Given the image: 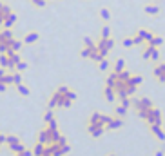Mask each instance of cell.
<instances>
[{
  "label": "cell",
  "mask_w": 165,
  "mask_h": 156,
  "mask_svg": "<svg viewBox=\"0 0 165 156\" xmlns=\"http://www.w3.org/2000/svg\"><path fill=\"white\" fill-rule=\"evenodd\" d=\"M6 87H7L6 83H4V82H0V93H4V91H6Z\"/></svg>",
  "instance_id": "obj_30"
},
{
  "label": "cell",
  "mask_w": 165,
  "mask_h": 156,
  "mask_svg": "<svg viewBox=\"0 0 165 156\" xmlns=\"http://www.w3.org/2000/svg\"><path fill=\"white\" fill-rule=\"evenodd\" d=\"M153 49H154V47H153V45H149V47L144 51V58H151V53H153Z\"/></svg>",
  "instance_id": "obj_20"
},
{
  "label": "cell",
  "mask_w": 165,
  "mask_h": 156,
  "mask_svg": "<svg viewBox=\"0 0 165 156\" xmlns=\"http://www.w3.org/2000/svg\"><path fill=\"white\" fill-rule=\"evenodd\" d=\"M149 44H151L153 47H158V45H162V44H163V38H162V36H153V40L149 42Z\"/></svg>",
  "instance_id": "obj_9"
},
{
  "label": "cell",
  "mask_w": 165,
  "mask_h": 156,
  "mask_svg": "<svg viewBox=\"0 0 165 156\" xmlns=\"http://www.w3.org/2000/svg\"><path fill=\"white\" fill-rule=\"evenodd\" d=\"M13 156H22V154H13Z\"/></svg>",
  "instance_id": "obj_35"
},
{
  "label": "cell",
  "mask_w": 165,
  "mask_h": 156,
  "mask_svg": "<svg viewBox=\"0 0 165 156\" xmlns=\"http://www.w3.org/2000/svg\"><path fill=\"white\" fill-rule=\"evenodd\" d=\"M151 129H153V133L156 135V138H160V140H165V133L162 131V127H160V125H153Z\"/></svg>",
  "instance_id": "obj_6"
},
{
  "label": "cell",
  "mask_w": 165,
  "mask_h": 156,
  "mask_svg": "<svg viewBox=\"0 0 165 156\" xmlns=\"http://www.w3.org/2000/svg\"><path fill=\"white\" fill-rule=\"evenodd\" d=\"M42 156H51V154H47V153H45V154H42Z\"/></svg>",
  "instance_id": "obj_34"
},
{
  "label": "cell",
  "mask_w": 165,
  "mask_h": 156,
  "mask_svg": "<svg viewBox=\"0 0 165 156\" xmlns=\"http://www.w3.org/2000/svg\"><path fill=\"white\" fill-rule=\"evenodd\" d=\"M22 156H33V151H27V149H24V151H22Z\"/></svg>",
  "instance_id": "obj_29"
},
{
  "label": "cell",
  "mask_w": 165,
  "mask_h": 156,
  "mask_svg": "<svg viewBox=\"0 0 165 156\" xmlns=\"http://www.w3.org/2000/svg\"><path fill=\"white\" fill-rule=\"evenodd\" d=\"M15 20H16V15H9V17L6 18V22H4V26H6V27H11V26L15 24Z\"/></svg>",
  "instance_id": "obj_12"
},
{
  "label": "cell",
  "mask_w": 165,
  "mask_h": 156,
  "mask_svg": "<svg viewBox=\"0 0 165 156\" xmlns=\"http://www.w3.org/2000/svg\"><path fill=\"white\" fill-rule=\"evenodd\" d=\"M124 64H125V62L122 60V58L116 62V65H114V73H116V74H120L122 71H124Z\"/></svg>",
  "instance_id": "obj_10"
},
{
  "label": "cell",
  "mask_w": 165,
  "mask_h": 156,
  "mask_svg": "<svg viewBox=\"0 0 165 156\" xmlns=\"http://www.w3.org/2000/svg\"><path fill=\"white\" fill-rule=\"evenodd\" d=\"M38 144H42V145H51V129H42L40 133H38Z\"/></svg>",
  "instance_id": "obj_1"
},
{
  "label": "cell",
  "mask_w": 165,
  "mask_h": 156,
  "mask_svg": "<svg viewBox=\"0 0 165 156\" xmlns=\"http://www.w3.org/2000/svg\"><path fill=\"white\" fill-rule=\"evenodd\" d=\"M111 156H114V154H111Z\"/></svg>",
  "instance_id": "obj_36"
},
{
  "label": "cell",
  "mask_w": 165,
  "mask_h": 156,
  "mask_svg": "<svg viewBox=\"0 0 165 156\" xmlns=\"http://www.w3.org/2000/svg\"><path fill=\"white\" fill-rule=\"evenodd\" d=\"M125 111H127V109H125L124 105H122V107H118V109H116V113H118V115H120V116H124V115H125Z\"/></svg>",
  "instance_id": "obj_26"
},
{
  "label": "cell",
  "mask_w": 165,
  "mask_h": 156,
  "mask_svg": "<svg viewBox=\"0 0 165 156\" xmlns=\"http://www.w3.org/2000/svg\"><path fill=\"white\" fill-rule=\"evenodd\" d=\"M144 9H145V13H149V15H158V13H160V6H154V4H147Z\"/></svg>",
  "instance_id": "obj_4"
},
{
  "label": "cell",
  "mask_w": 165,
  "mask_h": 156,
  "mask_svg": "<svg viewBox=\"0 0 165 156\" xmlns=\"http://www.w3.org/2000/svg\"><path fill=\"white\" fill-rule=\"evenodd\" d=\"M107 65H109V62H107L105 58H102V60H100V69H102V71H105V69H107Z\"/></svg>",
  "instance_id": "obj_22"
},
{
  "label": "cell",
  "mask_w": 165,
  "mask_h": 156,
  "mask_svg": "<svg viewBox=\"0 0 165 156\" xmlns=\"http://www.w3.org/2000/svg\"><path fill=\"white\" fill-rule=\"evenodd\" d=\"M133 44H134V38H125V40H124L125 47H129V45H133Z\"/></svg>",
  "instance_id": "obj_24"
},
{
  "label": "cell",
  "mask_w": 165,
  "mask_h": 156,
  "mask_svg": "<svg viewBox=\"0 0 165 156\" xmlns=\"http://www.w3.org/2000/svg\"><path fill=\"white\" fill-rule=\"evenodd\" d=\"M15 83H16V85H20V83H22V76L18 73L15 74Z\"/></svg>",
  "instance_id": "obj_27"
},
{
  "label": "cell",
  "mask_w": 165,
  "mask_h": 156,
  "mask_svg": "<svg viewBox=\"0 0 165 156\" xmlns=\"http://www.w3.org/2000/svg\"><path fill=\"white\" fill-rule=\"evenodd\" d=\"M138 38H142V40L151 42V40H153V33H151V31H147V29H140V31H138Z\"/></svg>",
  "instance_id": "obj_2"
},
{
  "label": "cell",
  "mask_w": 165,
  "mask_h": 156,
  "mask_svg": "<svg viewBox=\"0 0 165 156\" xmlns=\"http://www.w3.org/2000/svg\"><path fill=\"white\" fill-rule=\"evenodd\" d=\"M9 149L13 151V154H22V151H24L26 147L22 145V144H16V145H11Z\"/></svg>",
  "instance_id": "obj_7"
},
{
  "label": "cell",
  "mask_w": 165,
  "mask_h": 156,
  "mask_svg": "<svg viewBox=\"0 0 165 156\" xmlns=\"http://www.w3.org/2000/svg\"><path fill=\"white\" fill-rule=\"evenodd\" d=\"M100 17H102L103 20H111V13H109V9L102 7V9H100Z\"/></svg>",
  "instance_id": "obj_13"
},
{
  "label": "cell",
  "mask_w": 165,
  "mask_h": 156,
  "mask_svg": "<svg viewBox=\"0 0 165 156\" xmlns=\"http://www.w3.org/2000/svg\"><path fill=\"white\" fill-rule=\"evenodd\" d=\"M56 145H60V147L67 145V140H65V136H62V135H60V138H58V142H56Z\"/></svg>",
  "instance_id": "obj_21"
},
{
  "label": "cell",
  "mask_w": 165,
  "mask_h": 156,
  "mask_svg": "<svg viewBox=\"0 0 165 156\" xmlns=\"http://www.w3.org/2000/svg\"><path fill=\"white\" fill-rule=\"evenodd\" d=\"M109 35H111V27H109V26H103L102 27V38H109Z\"/></svg>",
  "instance_id": "obj_17"
},
{
  "label": "cell",
  "mask_w": 165,
  "mask_h": 156,
  "mask_svg": "<svg viewBox=\"0 0 165 156\" xmlns=\"http://www.w3.org/2000/svg\"><path fill=\"white\" fill-rule=\"evenodd\" d=\"M45 154V145H42V144H36L35 149H33V156H42Z\"/></svg>",
  "instance_id": "obj_5"
},
{
  "label": "cell",
  "mask_w": 165,
  "mask_h": 156,
  "mask_svg": "<svg viewBox=\"0 0 165 156\" xmlns=\"http://www.w3.org/2000/svg\"><path fill=\"white\" fill-rule=\"evenodd\" d=\"M6 144V135H0V145Z\"/></svg>",
  "instance_id": "obj_32"
},
{
  "label": "cell",
  "mask_w": 165,
  "mask_h": 156,
  "mask_svg": "<svg viewBox=\"0 0 165 156\" xmlns=\"http://www.w3.org/2000/svg\"><path fill=\"white\" fill-rule=\"evenodd\" d=\"M16 89H18V93L20 94H24V96H27V94H29V89H27V87H26V85H16Z\"/></svg>",
  "instance_id": "obj_18"
},
{
  "label": "cell",
  "mask_w": 165,
  "mask_h": 156,
  "mask_svg": "<svg viewBox=\"0 0 165 156\" xmlns=\"http://www.w3.org/2000/svg\"><path fill=\"white\" fill-rule=\"evenodd\" d=\"M35 40H38V33H29V35L26 36V42H27V44H31V42H35Z\"/></svg>",
  "instance_id": "obj_14"
},
{
  "label": "cell",
  "mask_w": 165,
  "mask_h": 156,
  "mask_svg": "<svg viewBox=\"0 0 165 156\" xmlns=\"http://www.w3.org/2000/svg\"><path fill=\"white\" fill-rule=\"evenodd\" d=\"M9 65V56L7 54H0V67H7Z\"/></svg>",
  "instance_id": "obj_11"
},
{
  "label": "cell",
  "mask_w": 165,
  "mask_h": 156,
  "mask_svg": "<svg viewBox=\"0 0 165 156\" xmlns=\"http://www.w3.org/2000/svg\"><path fill=\"white\" fill-rule=\"evenodd\" d=\"M105 98H107L109 102H114V89L113 87H107V89H105Z\"/></svg>",
  "instance_id": "obj_8"
},
{
  "label": "cell",
  "mask_w": 165,
  "mask_h": 156,
  "mask_svg": "<svg viewBox=\"0 0 165 156\" xmlns=\"http://www.w3.org/2000/svg\"><path fill=\"white\" fill-rule=\"evenodd\" d=\"M156 156H163V153H162V151H158V153H156Z\"/></svg>",
  "instance_id": "obj_33"
},
{
  "label": "cell",
  "mask_w": 165,
  "mask_h": 156,
  "mask_svg": "<svg viewBox=\"0 0 165 156\" xmlns=\"http://www.w3.org/2000/svg\"><path fill=\"white\" fill-rule=\"evenodd\" d=\"M16 69H18V71H24V69H27V64H26V62H18V64H16Z\"/></svg>",
  "instance_id": "obj_23"
},
{
  "label": "cell",
  "mask_w": 165,
  "mask_h": 156,
  "mask_svg": "<svg viewBox=\"0 0 165 156\" xmlns=\"http://www.w3.org/2000/svg\"><path fill=\"white\" fill-rule=\"evenodd\" d=\"M85 45H87V47H94V44H93L91 38H85Z\"/></svg>",
  "instance_id": "obj_28"
},
{
  "label": "cell",
  "mask_w": 165,
  "mask_h": 156,
  "mask_svg": "<svg viewBox=\"0 0 165 156\" xmlns=\"http://www.w3.org/2000/svg\"><path fill=\"white\" fill-rule=\"evenodd\" d=\"M6 144L7 145H16V144H20V138L18 136H15V135H6Z\"/></svg>",
  "instance_id": "obj_3"
},
{
  "label": "cell",
  "mask_w": 165,
  "mask_h": 156,
  "mask_svg": "<svg viewBox=\"0 0 165 156\" xmlns=\"http://www.w3.org/2000/svg\"><path fill=\"white\" fill-rule=\"evenodd\" d=\"M65 98H69V100H74V98H76V93H73V91H67Z\"/></svg>",
  "instance_id": "obj_25"
},
{
  "label": "cell",
  "mask_w": 165,
  "mask_h": 156,
  "mask_svg": "<svg viewBox=\"0 0 165 156\" xmlns=\"http://www.w3.org/2000/svg\"><path fill=\"white\" fill-rule=\"evenodd\" d=\"M4 76H6V71H4V67H0V80H2Z\"/></svg>",
  "instance_id": "obj_31"
},
{
  "label": "cell",
  "mask_w": 165,
  "mask_h": 156,
  "mask_svg": "<svg viewBox=\"0 0 165 156\" xmlns=\"http://www.w3.org/2000/svg\"><path fill=\"white\" fill-rule=\"evenodd\" d=\"M47 129H51V131H58V122H56V120L47 122Z\"/></svg>",
  "instance_id": "obj_19"
},
{
  "label": "cell",
  "mask_w": 165,
  "mask_h": 156,
  "mask_svg": "<svg viewBox=\"0 0 165 156\" xmlns=\"http://www.w3.org/2000/svg\"><path fill=\"white\" fill-rule=\"evenodd\" d=\"M51 120H54V116H53V109H49L44 113V122H51Z\"/></svg>",
  "instance_id": "obj_15"
},
{
  "label": "cell",
  "mask_w": 165,
  "mask_h": 156,
  "mask_svg": "<svg viewBox=\"0 0 165 156\" xmlns=\"http://www.w3.org/2000/svg\"><path fill=\"white\" fill-rule=\"evenodd\" d=\"M122 125V120H111L109 124H107V127L109 129H116V127H120Z\"/></svg>",
  "instance_id": "obj_16"
}]
</instances>
